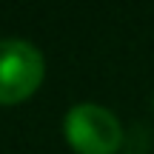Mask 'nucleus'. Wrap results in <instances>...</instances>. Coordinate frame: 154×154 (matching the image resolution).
<instances>
[{"label":"nucleus","instance_id":"obj_2","mask_svg":"<svg viewBox=\"0 0 154 154\" xmlns=\"http://www.w3.org/2000/svg\"><path fill=\"white\" fill-rule=\"evenodd\" d=\"M46 77V60L29 40H0V106L29 100Z\"/></svg>","mask_w":154,"mask_h":154},{"label":"nucleus","instance_id":"obj_1","mask_svg":"<svg viewBox=\"0 0 154 154\" xmlns=\"http://www.w3.org/2000/svg\"><path fill=\"white\" fill-rule=\"evenodd\" d=\"M63 134L77 154H117L123 146V126L117 114L97 103L72 106L63 120Z\"/></svg>","mask_w":154,"mask_h":154}]
</instances>
